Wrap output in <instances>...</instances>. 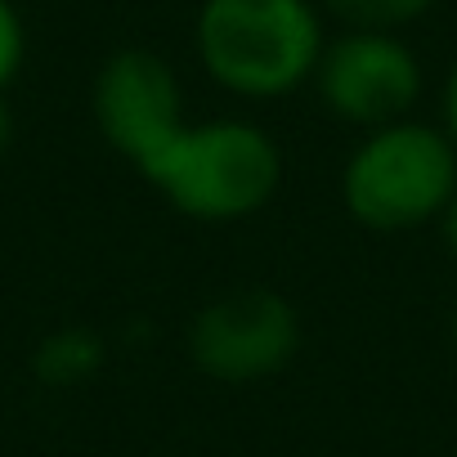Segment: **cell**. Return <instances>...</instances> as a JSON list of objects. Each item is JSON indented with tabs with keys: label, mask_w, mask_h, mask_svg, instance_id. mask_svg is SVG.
<instances>
[{
	"label": "cell",
	"mask_w": 457,
	"mask_h": 457,
	"mask_svg": "<svg viewBox=\"0 0 457 457\" xmlns=\"http://www.w3.org/2000/svg\"><path fill=\"white\" fill-rule=\"evenodd\" d=\"M457 188V148L435 121H390L363 130L341 166V202L350 220L377 234L435 224Z\"/></svg>",
	"instance_id": "3957f363"
},
{
	"label": "cell",
	"mask_w": 457,
	"mask_h": 457,
	"mask_svg": "<svg viewBox=\"0 0 457 457\" xmlns=\"http://www.w3.org/2000/svg\"><path fill=\"white\" fill-rule=\"evenodd\" d=\"M323 46L314 0H202L193 23V50L206 77L256 104L310 86Z\"/></svg>",
	"instance_id": "6da1fadb"
},
{
	"label": "cell",
	"mask_w": 457,
	"mask_h": 457,
	"mask_svg": "<svg viewBox=\"0 0 457 457\" xmlns=\"http://www.w3.org/2000/svg\"><path fill=\"white\" fill-rule=\"evenodd\" d=\"M179 215L234 224L261 215L283 184L278 139L247 117L188 121L162 157L139 170Z\"/></svg>",
	"instance_id": "7a4b0ae2"
},
{
	"label": "cell",
	"mask_w": 457,
	"mask_h": 457,
	"mask_svg": "<svg viewBox=\"0 0 457 457\" xmlns=\"http://www.w3.org/2000/svg\"><path fill=\"white\" fill-rule=\"evenodd\" d=\"M323 10L345 28L363 32H399L435 10V0H323Z\"/></svg>",
	"instance_id": "ba28073f"
},
{
	"label": "cell",
	"mask_w": 457,
	"mask_h": 457,
	"mask_svg": "<svg viewBox=\"0 0 457 457\" xmlns=\"http://www.w3.org/2000/svg\"><path fill=\"white\" fill-rule=\"evenodd\" d=\"M23 59H28L23 14L14 10V0H0V95H5L10 81L23 72Z\"/></svg>",
	"instance_id": "9c48e42d"
},
{
	"label": "cell",
	"mask_w": 457,
	"mask_h": 457,
	"mask_svg": "<svg viewBox=\"0 0 457 457\" xmlns=\"http://www.w3.org/2000/svg\"><path fill=\"white\" fill-rule=\"evenodd\" d=\"M439 238H444V252L457 261V188H453V197H448V206L439 211Z\"/></svg>",
	"instance_id": "8fae6325"
},
{
	"label": "cell",
	"mask_w": 457,
	"mask_h": 457,
	"mask_svg": "<svg viewBox=\"0 0 457 457\" xmlns=\"http://www.w3.org/2000/svg\"><path fill=\"white\" fill-rule=\"evenodd\" d=\"M448 332H453V350H457V305H453V323H448Z\"/></svg>",
	"instance_id": "4fadbf2b"
},
{
	"label": "cell",
	"mask_w": 457,
	"mask_h": 457,
	"mask_svg": "<svg viewBox=\"0 0 457 457\" xmlns=\"http://www.w3.org/2000/svg\"><path fill=\"white\" fill-rule=\"evenodd\" d=\"M421 86H426L421 59L399 32L345 28L341 37L323 46V59L314 72V90L323 108L337 121L359 126V130H377V126L412 117Z\"/></svg>",
	"instance_id": "5b68a950"
},
{
	"label": "cell",
	"mask_w": 457,
	"mask_h": 457,
	"mask_svg": "<svg viewBox=\"0 0 457 457\" xmlns=\"http://www.w3.org/2000/svg\"><path fill=\"white\" fill-rule=\"evenodd\" d=\"M108 363V341L95 328H54L32 350V377L50 390L86 386Z\"/></svg>",
	"instance_id": "52a82bcc"
},
{
	"label": "cell",
	"mask_w": 457,
	"mask_h": 457,
	"mask_svg": "<svg viewBox=\"0 0 457 457\" xmlns=\"http://www.w3.org/2000/svg\"><path fill=\"white\" fill-rule=\"evenodd\" d=\"M184 350L188 363L220 386H256L296 359L301 314L274 287H238L193 314Z\"/></svg>",
	"instance_id": "277c9868"
},
{
	"label": "cell",
	"mask_w": 457,
	"mask_h": 457,
	"mask_svg": "<svg viewBox=\"0 0 457 457\" xmlns=\"http://www.w3.org/2000/svg\"><path fill=\"white\" fill-rule=\"evenodd\" d=\"M439 130L457 148V59H453V68L444 77V90H439Z\"/></svg>",
	"instance_id": "30bf717a"
},
{
	"label": "cell",
	"mask_w": 457,
	"mask_h": 457,
	"mask_svg": "<svg viewBox=\"0 0 457 457\" xmlns=\"http://www.w3.org/2000/svg\"><path fill=\"white\" fill-rule=\"evenodd\" d=\"M99 135L108 139L112 153H121L135 170H144L153 157L166 153V144L188 126L184 117V90L175 68L153 54V50H117L99 77H95V95H90Z\"/></svg>",
	"instance_id": "8992f818"
},
{
	"label": "cell",
	"mask_w": 457,
	"mask_h": 457,
	"mask_svg": "<svg viewBox=\"0 0 457 457\" xmlns=\"http://www.w3.org/2000/svg\"><path fill=\"white\" fill-rule=\"evenodd\" d=\"M10 144H14V112H10L5 95H0V157L10 153Z\"/></svg>",
	"instance_id": "7c38bea8"
}]
</instances>
